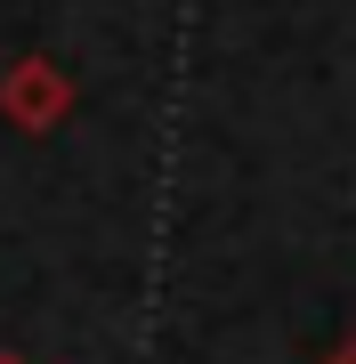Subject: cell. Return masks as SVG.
Instances as JSON below:
<instances>
[{
	"label": "cell",
	"mask_w": 356,
	"mask_h": 364,
	"mask_svg": "<svg viewBox=\"0 0 356 364\" xmlns=\"http://www.w3.org/2000/svg\"><path fill=\"white\" fill-rule=\"evenodd\" d=\"M73 73L57 65V57H41V49H25V57H9L0 65V122H9L16 138H49V130H65V114H73Z\"/></svg>",
	"instance_id": "6da1fadb"
},
{
	"label": "cell",
	"mask_w": 356,
	"mask_h": 364,
	"mask_svg": "<svg viewBox=\"0 0 356 364\" xmlns=\"http://www.w3.org/2000/svg\"><path fill=\"white\" fill-rule=\"evenodd\" d=\"M324 364H356V340H340V348H332V356H324Z\"/></svg>",
	"instance_id": "7a4b0ae2"
},
{
	"label": "cell",
	"mask_w": 356,
	"mask_h": 364,
	"mask_svg": "<svg viewBox=\"0 0 356 364\" xmlns=\"http://www.w3.org/2000/svg\"><path fill=\"white\" fill-rule=\"evenodd\" d=\"M0 364H33V356H16V348H0Z\"/></svg>",
	"instance_id": "3957f363"
}]
</instances>
